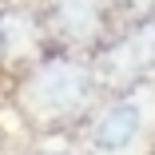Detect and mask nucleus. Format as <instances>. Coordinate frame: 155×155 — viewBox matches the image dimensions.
I'll use <instances>...</instances> for the list:
<instances>
[{"label": "nucleus", "instance_id": "nucleus-1", "mask_svg": "<svg viewBox=\"0 0 155 155\" xmlns=\"http://www.w3.org/2000/svg\"><path fill=\"white\" fill-rule=\"evenodd\" d=\"M96 72L72 56H48L44 64L24 80L20 87V104L24 111L40 119V123H64L72 115H80L91 100V84Z\"/></svg>", "mask_w": 155, "mask_h": 155}, {"label": "nucleus", "instance_id": "nucleus-2", "mask_svg": "<svg viewBox=\"0 0 155 155\" xmlns=\"http://www.w3.org/2000/svg\"><path fill=\"white\" fill-rule=\"evenodd\" d=\"M155 68V16L135 24L131 32H123L115 44H107L100 52L96 76L111 80V84H135Z\"/></svg>", "mask_w": 155, "mask_h": 155}, {"label": "nucleus", "instance_id": "nucleus-3", "mask_svg": "<svg viewBox=\"0 0 155 155\" xmlns=\"http://www.w3.org/2000/svg\"><path fill=\"white\" fill-rule=\"evenodd\" d=\"M48 28L68 44H100L107 28L104 0H52L48 4Z\"/></svg>", "mask_w": 155, "mask_h": 155}, {"label": "nucleus", "instance_id": "nucleus-4", "mask_svg": "<svg viewBox=\"0 0 155 155\" xmlns=\"http://www.w3.org/2000/svg\"><path fill=\"white\" fill-rule=\"evenodd\" d=\"M143 131V107L135 100H115L100 119L96 131H91V143L100 151H127Z\"/></svg>", "mask_w": 155, "mask_h": 155}, {"label": "nucleus", "instance_id": "nucleus-5", "mask_svg": "<svg viewBox=\"0 0 155 155\" xmlns=\"http://www.w3.org/2000/svg\"><path fill=\"white\" fill-rule=\"evenodd\" d=\"M115 8H123L127 16H135V20L143 24V20H151V12H155V0H115Z\"/></svg>", "mask_w": 155, "mask_h": 155}]
</instances>
